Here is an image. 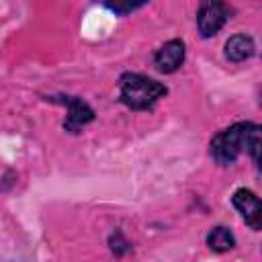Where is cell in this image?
Listing matches in <instances>:
<instances>
[{"mask_svg":"<svg viewBox=\"0 0 262 262\" xmlns=\"http://www.w3.org/2000/svg\"><path fill=\"white\" fill-rule=\"evenodd\" d=\"M229 6L223 0H201L196 8V31L203 39H213L231 18Z\"/></svg>","mask_w":262,"mask_h":262,"instance_id":"4","label":"cell"},{"mask_svg":"<svg viewBox=\"0 0 262 262\" xmlns=\"http://www.w3.org/2000/svg\"><path fill=\"white\" fill-rule=\"evenodd\" d=\"M108 250L117 256V258H121V256H125V254H129L131 252V242L125 237V233L121 231V229H115L111 235H108Z\"/></svg>","mask_w":262,"mask_h":262,"instance_id":"11","label":"cell"},{"mask_svg":"<svg viewBox=\"0 0 262 262\" xmlns=\"http://www.w3.org/2000/svg\"><path fill=\"white\" fill-rule=\"evenodd\" d=\"M184 59H186V43L174 37L156 49L151 63L160 74H174L184 66Z\"/></svg>","mask_w":262,"mask_h":262,"instance_id":"6","label":"cell"},{"mask_svg":"<svg viewBox=\"0 0 262 262\" xmlns=\"http://www.w3.org/2000/svg\"><path fill=\"white\" fill-rule=\"evenodd\" d=\"M223 55L231 63H244L256 55V41L248 33L231 35L223 45Z\"/></svg>","mask_w":262,"mask_h":262,"instance_id":"7","label":"cell"},{"mask_svg":"<svg viewBox=\"0 0 262 262\" xmlns=\"http://www.w3.org/2000/svg\"><path fill=\"white\" fill-rule=\"evenodd\" d=\"M231 205L248 229L262 231V196H258L252 188L239 186L231 194Z\"/></svg>","mask_w":262,"mask_h":262,"instance_id":"5","label":"cell"},{"mask_svg":"<svg viewBox=\"0 0 262 262\" xmlns=\"http://www.w3.org/2000/svg\"><path fill=\"white\" fill-rule=\"evenodd\" d=\"M45 100L53 102V104H61L68 108V115L61 123L63 131L70 135H80L84 131V127H88L90 123L96 121V111L92 108V104L88 100H84L82 96H74V94H49Z\"/></svg>","mask_w":262,"mask_h":262,"instance_id":"3","label":"cell"},{"mask_svg":"<svg viewBox=\"0 0 262 262\" xmlns=\"http://www.w3.org/2000/svg\"><path fill=\"white\" fill-rule=\"evenodd\" d=\"M258 106L262 108V84H260V88H258Z\"/></svg>","mask_w":262,"mask_h":262,"instance_id":"12","label":"cell"},{"mask_svg":"<svg viewBox=\"0 0 262 262\" xmlns=\"http://www.w3.org/2000/svg\"><path fill=\"white\" fill-rule=\"evenodd\" d=\"M244 154H248L262 172V123L244 121Z\"/></svg>","mask_w":262,"mask_h":262,"instance_id":"8","label":"cell"},{"mask_svg":"<svg viewBox=\"0 0 262 262\" xmlns=\"http://www.w3.org/2000/svg\"><path fill=\"white\" fill-rule=\"evenodd\" d=\"M119 102L129 111H151L168 94V86L139 72H123L117 80Z\"/></svg>","mask_w":262,"mask_h":262,"instance_id":"1","label":"cell"},{"mask_svg":"<svg viewBox=\"0 0 262 262\" xmlns=\"http://www.w3.org/2000/svg\"><path fill=\"white\" fill-rule=\"evenodd\" d=\"M205 244L211 252L225 254V252H229L237 246V239H235L233 231L227 225H213L205 235Z\"/></svg>","mask_w":262,"mask_h":262,"instance_id":"9","label":"cell"},{"mask_svg":"<svg viewBox=\"0 0 262 262\" xmlns=\"http://www.w3.org/2000/svg\"><path fill=\"white\" fill-rule=\"evenodd\" d=\"M94 4H100L102 8L111 10L117 16H127L131 12H137L139 8L147 6L149 0H92Z\"/></svg>","mask_w":262,"mask_h":262,"instance_id":"10","label":"cell"},{"mask_svg":"<svg viewBox=\"0 0 262 262\" xmlns=\"http://www.w3.org/2000/svg\"><path fill=\"white\" fill-rule=\"evenodd\" d=\"M242 154H244V121L231 123L229 127L217 131L209 141V156L221 168L235 164Z\"/></svg>","mask_w":262,"mask_h":262,"instance_id":"2","label":"cell"}]
</instances>
